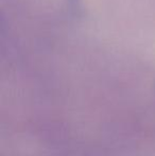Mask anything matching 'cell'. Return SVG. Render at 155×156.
Returning <instances> with one entry per match:
<instances>
[{
    "label": "cell",
    "mask_w": 155,
    "mask_h": 156,
    "mask_svg": "<svg viewBox=\"0 0 155 156\" xmlns=\"http://www.w3.org/2000/svg\"><path fill=\"white\" fill-rule=\"evenodd\" d=\"M67 11L73 17H81L83 14L82 0H66Z\"/></svg>",
    "instance_id": "1"
}]
</instances>
